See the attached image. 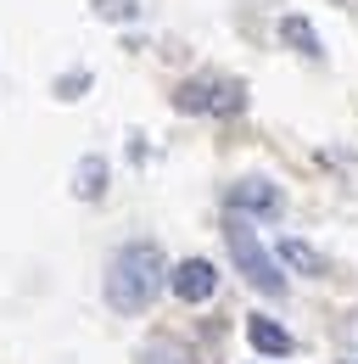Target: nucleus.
Returning a JSON list of instances; mask_svg holds the SVG:
<instances>
[{
    "label": "nucleus",
    "instance_id": "1",
    "mask_svg": "<svg viewBox=\"0 0 358 364\" xmlns=\"http://www.w3.org/2000/svg\"><path fill=\"white\" fill-rule=\"evenodd\" d=\"M168 286V258L157 241H129L107 264V303L112 314H146Z\"/></svg>",
    "mask_w": 358,
    "mask_h": 364
},
{
    "label": "nucleus",
    "instance_id": "2",
    "mask_svg": "<svg viewBox=\"0 0 358 364\" xmlns=\"http://www.w3.org/2000/svg\"><path fill=\"white\" fill-rule=\"evenodd\" d=\"M224 241H229V258H235V269L246 274V286H258L264 297H286V269H280V258H274L264 241H258V230L246 225L241 213L224 225Z\"/></svg>",
    "mask_w": 358,
    "mask_h": 364
},
{
    "label": "nucleus",
    "instance_id": "3",
    "mask_svg": "<svg viewBox=\"0 0 358 364\" xmlns=\"http://www.w3.org/2000/svg\"><path fill=\"white\" fill-rule=\"evenodd\" d=\"M174 107L179 112H213V118H229L246 107V90L235 79H190L174 90Z\"/></svg>",
    "mask_w": 358,
    "mask_h": 364
},
{
    "label": "nucleus",
    "instance_id": "4",
    "mask_svg": "<svg viewBox=\"0 0 358 364\" xmlns=\"http://www.w3.org/2000/svg\"><path fill=\"white\" fill-rule=\"evenodd\" d=\"M286 208V196H280V185L274 180H235L229 185V213H241V219H274Z\"/></svg>",
    "mask_w": 358,
    "mask_h": 364
},
{
    "label": "nucleus",
    "instance_id": "5",
    "mask_svg": "<svg viewBox=\"0 0 358 364\" xmlns=\"http://www.w3.org/2000/svg\"><path fill=\"white\" fill-rule=\"evenodd\" d=\"M168 291H174L179 303H207L213 291H219V269L207 264V258H185L168 269Z\"/></svg>",
    "mask_w": 358,
    "mask_h": 364
},
{
    "label": "nucleus",
    "instance_id": "6",
    "mask_svg": "<svg viewBox=\"0 0 358 364\" xmlns=\"http://www.w3.org/2000/svg\"><path fill=\"white\" fill-rule=\"evenodd\" d=\"M246 342H252L264 359H286V353L297 348V342H291V331H286V325H274L268 314H252V319H246Z\"/></svg>",
    "mask_w": 358,
    "mask_h": 364
},
{
    "label": "nucleus",
    "instance_id": "7",
    "mask_svg": "<svg viewBox=\"0 0 358 364\" xmlns=\"http://www.w3.org/2000/svg\"><path fill=\"white\" fill-rule=\"evenodd\" d=\"M274 258H280V264H286V269L308 274V280H319V274H325V258H319V252H313L308 241H297V235H286V241H280V252H274Z\"/></svg>",
    "mask_w": 358,
    "mask_h": 364
},
{
    "label": "nucleus",
    "instance_id": "8",
    "mask_svg": "<svg viewBox=\"0 0 358 364\" xmlns=\"http://www.w3.org/2000/svg\"><path fill=\"white\" fill-rule=\"evenodd\" d=\"M280 40L291 50H303V56H325V46H319V34H313L308 17H280Z\"/></svg>",
    "mask_w": 358,
    "mask_h": 364
},
{
    "label": "nucleus",
    "instance_id": "9",
    "mask_svg": "<svg viewBox=\"0 0 358 364\" xmlns=\"http://www.w3.org/2000/svg\"><path fill=\"white\" fill-rule=\"evenodd\" d=\"M101 191H107V157H95V151H90L85 163H79V174H73V196L95 202Z\"/></svg>",
    "mask_w": 358,
    "mask_h": 364
},
{
    "label": "nucleus",
    "instance_id": "10",
    "mask_svg": "<svg viewBox=\"0 0 358 364\" xmlns=\"http://www.w3.org/2000/svg\"><path fill=\"white\" fill-rule=\"evenodd\" d=\"M140 364H190V353H185L179 342H151V348L140 353Z\"/></svg>",
    "mask_w": 358,
    "mask_h": 364
},
{
    "label": "nucleus",
    "instance_id": "11",
    "mask_svg": "<svg viewBox=\"0 0 358 364\" xmlns=\"http://www.w3.org/2000/svg\"><path fill=\"white\" fill-rule=\"evenodd\" d=\"M134 11H140L134 0H95V17H107V23H129Z\"/></svg>",
    "mask_w": 358,
    "mask_h": 364
},
{
    "label": "nucleus",
    "instance_id": "12",
    "mask_svg": "<svg viewBox=\"0 0 358 364\" xmlns=\"http://www.w3.org/2000/svg\"><path fill=\"white\" fill-rule=\"evenodd\" d=\"M85 85H90V73H79V79H62V90H56V95H62V101H73V95H85Z\"/></svg>",
    "mask_w": 358,
    "mask_h": 364
},
{
    "label": "nucleus",
    "instance_id": "13",
    "mask_svg": "<svg viewBox=\"0 0 358 364\" xmlns=\"http://www.w3.org/2000/svg\"><path fill=\"white\" fill-rule=\"evenodd\" d=\"M342 336H347V348H358V314L347 319V325H342Z\"/></svg>",
    "mask_w": 358,
    "mask_h": 364
},
{
    "label": "nucleus",
    "instance_id": "14",
    "mask_svg": "<svg viewBox=\"0 0 358 364\" xmlns=\"http://www.w3.org/2000/svg\"><path fill=\"white\" fill-rule=\"evenodd\" d=\"M342 364H353V359H342Z\"/></svg>",
    "mask_w": 358,
    "mask_h": 364
}]
</instances>
